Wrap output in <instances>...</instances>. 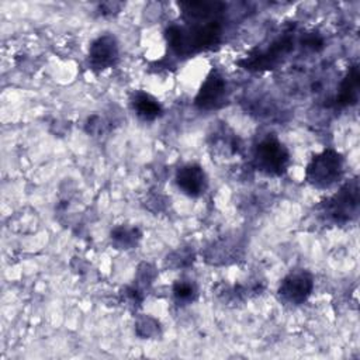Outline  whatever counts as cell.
Returning a JSON list of instances; mask_svg holds the SVG:
<instances>
[{
  "mask_svg": "<svg viewBox=\"0 0 360 360\" xmlns=\"http://www.w3.org/2000/svg\"><path fill=\"white\" fill-rule=\"evenodd\" d=\"M222 25L219 18L204 22L172 24L165 31V38L172 52L186 58L208 49L219 42Z\"/></svg>",
  "mask_w": 360,
  "mask_h": 360,
  "instance_id": "6da1fadb",
  "label": "cell"
},
{
  "mask_svg": "<svg viewBox=\"0 0 360 360\" xmlns=\"http://www.w3.org/2000/svg\"><path fill=\"white\" fill-rule=\"evenodd\" d=\"M319 215L333 225H347L359 218L360 186L359 179L353 177L343 183L333 194L316 205Z\"/></svg>",
  "mask_w": 360,
  "mask_h": 360,
  "instance_id": "7a4b0ae2",
  "label": "cell"
},
{
  "mask_svg": "<svg viewBox=\"0 0 360 360\" xmlns=\"http://www.w3.org/2000/svg\"><path fill=\"white\" fill-rule=\"evenodd\" d=\"M345 166V156L333 148H326L315 153L307 163L305 181L316 190H330L342 181Z\"/></svg>",
  "mask_w": 360,
  "mask_h": 360,
  "instance_id": "3957f363",
  "label": "cell"
},
{
  "mask_svg": "<svg viewBox=\"0 0 360 360\" xmlns=\"http://www.w3.org/2000/svg\"><path fill=\"white\" fill-rule=\"evenodd\" d=\"M291 163L288 148L276 136L266 135L253 146L250 166L269 177H281Z\"/></svg>",
  "mask_w": 360,
  "mask_h": 360,
  "instance_id": "277c9868",
  "label": "cell"
},
{
  "mask_svg": "<svg viewBox=\"0 0 360 360\" xmlns=\"http://www.w3.org/2000/svg\"><path fill=\"white\" fill-rule=\"evenodd\" d=\"M246 253V238L239 232H229L212 239L201 250L204 262L210 266H231L243 259Z\"/></svg>",
  "mask_w": 360,
  "mask_h": 360,
  "instance_id": "5b68a950",
  "label": "cell"
},
{
  "mask_svg": "<svg viewBox=\"0 0 360 360\" xmlns=\"http://www.w3.org/2000/svg\"><path fill=\"white\" fill-rule=\"evenodd\" d=\"M207 145L212 159L231 162L243 153V141L225 121H215L207 132Z\"/></svg>",
  "mask_w": 360,
  "mask_h": 360,
  "instance_id": "8992f818",
  "label": "cell"
},
{
  "mask_svg": "<svg viewBox=\"0 0 360 360\" xmlns=\"http://www.w3.org/2000/svg\"><path fill=\"white\" fill-rule=\"evenodd\" d=\"M314 274L307 269L290 270L280 281L276 295L287 307H300L308 301L314 291Z\"/></svg>",
  "mask_w": 360,
  "mask_h": 360,
  "instance_id": "52a82bcc",
  "label": "cell"
},
{
  "mask_svg": "<svg viewBox=\"0 0 360 360\" xmlns=\"http://www.w3.org/2000/svg\"><path fill=\"white\" fill-rule=\"evenodd\" d=\"M228 98V80L218 69H212L201 83L194 97V107L200 111H215L224 107Z\"/></svg>",
  "mask_w": 360,
  "mask_h": 360,
  "instance_id": "ba28073f",
  "label": "cell"
},
{
  "mask_svg": "<svg viewBox=\"0 0 360 360\" xmlns=\"http://www.w3.org/2000/svg\"><path fill=\"white\" fill-rule=\"evenodd\" d=\"M89 66L94 72H104L114 68L120 60V42L111 32L96 37L87 51Z\"/></svg>",
  "mask_w": 360,
  "mask_h": 360,
  "instance_id": "9c48e42d",
  "label": "cell"
},
{
  "mask_svg": "<svg viewBox=\"0 0 360 360\" xmlns=\"http://www.w3.org/2000/svg\"><path fill=\"white\" fill-rule=\"evenodd\" d=\"M264 288H266L264 280L259 277H253V278H249L246 284H240V283L229 284V283L221 281L215 284V287L212 288V294L221 304L226 307H239L245 304L248 300L260 295L264 291Z\"/></svg>",
  "mask_w": 360,
  "mask_h": 360,
  "instance_id": "30bf717a",
  "label": "cell"
},
{
  "mask_svg": "<svg viewBox=\"0 0 360 360\" xmlns=\"http://www.w3.org/2000/svg\"><path fill=\"white\" fill-rule=\"evenodd\" d=\"M174 184L181 194L190 198H200L208 190L210 181L208 174L201 165L188 162L176 169Z\"/></svg>",
  "mask_w": 360,
  "mask_h": 360,
  "instance_id": "8fae6325",
  "label": "cell"
},
{
  "mask_svg": "<svg viewBox=\"0 0 360 360\" xmlns=\"http://www.w3.org/2000/svg\"><path fill=\"white\" fill-rule=\"evenodd\" d=\"M129 107L134 114L143 122H152L163 114V105L160 101L143 90H134L131 93Z\"/></svg>",
  "mask_w": 360,
  "mask_h": 360,
  "instance_id": "7c38bea8",
  "label": "cell"
},
{
  "mask_svg": "<svg viewBox=\"0 0 360 360\" xmlns=\"http://www.w3.org/2000/svg\"><path fill=\"white\" fill-rule=\"evenodd\" d=\"M179 6L184 22H204L215 20L225 7L219 1H184Z\"/></svg>",
  "mask_w": 360,
  "mask_h": 360,
  "instance_id": "4fadbf2b",
  "label": "cell"
},
{
  "mask_svg": "<svg viewBox=\"0 0 360 360\" xmlns=\"http://www.w3.org/2000/svg\"><path fill=\"white\" fill-rule=\"evenodd\" d=\"M142 239V231L136 225L118 224L110 231V243L117 250H132Z\"/></svg>",
  "mask_w": 360,
  "mask_h": 360,
  "instance_id": "5bb4252c",
  "label": "cell"
},
{
  "mask_svg": "<svg viewBox=\"0 0 360 360\" xmlns=\"http://www.w3.org/2000/svg\"><path fill=\"white\" fill-rule=\"evenodd\" d=\"M200 290L198 284L191 277H179L172 284V297L176 305L179 307H187L194 304L198 300Z\"/></svg>",
  "mask_w": 360,
  "mask_h": 360,
  "instance_id": "9a60e30c",
  "label": "cell"
},
{
  "mask_svg": "<svg viewBox=\"0 0 360 360\" xmlns=\"http://www.w3.org/2000/svg\"><path fill=\"white\" fill-rule=\"evenodd\" d=\"M359 66L354 65L349 69L339 86V93L336 94L338 105H352L357 103L359 98Z\"/></svg>",
  "mask_w": 360,
  "mask_h": 360,
  "instance_id": "2e32d148",
  "label": "cell"
},
{
  "mask_svg": "<svg viewBox=\"0 0 360 360\" xmlns=\"http://www.w3.org/2000/svg\"><path fill=\"white\" fill-rule=\"evenodd\" d=\"M195 257H197V253L193 246L181 245L170 250L165 256L163 264L166 269H170V270H186L194 264Z\"/></svg>",
  "mask_w": 360,
  "mask_h": 360,
  "instance_id": "e0dca14e",
  "label": "cell"
},
{
  "mask_svg": "<svg viewBox=\"0 0 360 360\" xmlns=\"http://www.w3.org/2000/svg\"><path fill=\"white\" fill-rule=\"evenodd\" d=\"M135 335L139 339H156L162 335V325L159 319L149 314H138L134 323Z\"/></svg>",
  "mask_w": 360,
  "mask_h": 360,
  "instance_id": "ac0fdd59",
  "label": "cell"
},
{
  "mask_svg": "<svg viewBox=\"0 0 360 360\" xmlns=\"http://www.w3.org/2000/svg\"><path fill=\"white\" fill-rule=\"evenodd\" d=\"M158 269L155 264L149 263V262H141L136 266L135 270V277H134V284L141 288L145 294L149 292V290L152 288L153 283L158 278Z\"/></svg>",
  "mask_w": 360,
  "mask_h": 360,
  "instance_id": "d6986e66",
  "label": "cell"
},
{
  "mask_svg": "<svg viewBox=\"0 0 360 360\" xmlns=\"http://www.w3.org/2000/svg\"><path fill=\"white\" fill-rule=\"evenodd\" d=\"M118 294H120V301L132 311H138L142 307V302L146 297V294L141 288H138L135 284H127L121 287Z\"/></svg>",
  "mask_w": 360,
  "mask_h": 360,
  "instance_id": "ffe728a7",
  "label": "cell"
},
{
  "mask_svg": "<svg viewBox=\"0 0 360 360\" xmlns=\"http://www.w3.org/2000/svg\"><path fill=\"white\" fill-rule=\"evenodd\" d=\"M111 128V122L100 114H91L84 122V131L91 136H100Z\"/></svg>",
  "mask_w": 360,
  "mask_h": 360,
  "instance_id": "44dd1931",
  "label": "cell"
},
{
  "mask_svg": "<svg viewBox=\"0 0 360 360\" xmlns=\"http://www.w3.org/2000/svg\"><path fill=\"white\" fill-rule=\"evenodd\" d=\"M143 205L146 210H149L153 214H162L169 208L170 198L162 193L153 191V193L148 194V197L143 201Z\"/></svg>",
  "mask_w": 360,
  "mask_h": 360,
  "instance_id": "7402d4cb",
  "label": "cell"
},
{
  "mask_svg": "<svg viewBox=\"0 0 360 360\" xmlns=\"http://www.w3.org/2000/svg\"><path fill=\"white\" fill-rule=\"evenodd\" d=\"M124 6L125 4L120 3V1H105V3H101V4H98V14L103 15V17H111V15L118 14Z\"/></svg>",
  "mask_w": 360,
  "mask_h": 360,
  "instance_id": "603a6c76",
  "label": "cell"
}]
</instances>
